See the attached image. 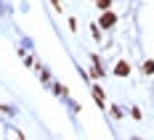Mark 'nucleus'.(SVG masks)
<instances>
[{"label":"nucleus","mask_w":154,"mask_h":140,"mask_svg":"<svg viewBox=\"0 0 154 140\" xmlns=\"http://www.w3.org/2000/svg\"><path fill=\"white\" fill-rule=\"evenodd\" d=\"M98 24H101L104 29H112V27L117 24V16L112 13V11H104V16H101V21H98Z\"/></svg>","instance_id":"f257e3e1"},{"label":"nucleus","mask_w":154,"mask_h":140,"mask_svg":"<svg viewBox=\"0 0 154 140\" xmlns=\"http://www.w3.org/2000/svg\"><path fill=\"white\" fill-rule=\"evenodd\" d=\"M114 74H117V77H128V74H130V63H128V61H120L117 66H114Z\"/></svg>","instance_id":"f03ea898"},{"label":"nucleus","mask_w":154,"mask_h":140,"mask_svg":"<svg viewBox=\"0 0 154 140\" xmlns=\"http://www.w3.org/2000/svg\"><path fill=\"white\" fill-rule=\"evenodd\" d=\"M93 95H96L98 106H104V90H101V87H93Z\"/></svg>","instance_id":"7ed1b4c3"},{"label":"nucleus","mask_w":154,"mask_h":140,"mask_svg":"<svg viewBox=\"0 0 154 140\" xmlns=\"http://www.w3.org/2000/svg\"><path fill=\"white\" fill-rule=\"evenodd\" d=\"M143 74H154V61H152V58L143 63Z\"/></svg>","instance_id":"20e7f679"},{"label":"nucleus","mask_w":154,"mask_h":140,"mask_svg":"<svg viewBox=\"0 0 154 140\" xmlns=\"http://www.w3.org/2000/svg\"><path fill=\"white\" fill-rule=\"evenodd\" d=\"M96 5H98L101 11H109V5H112V0H96Z\"/></svg>","instance_id":"39448f33"}]
</instances>
